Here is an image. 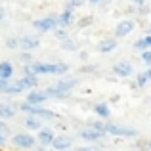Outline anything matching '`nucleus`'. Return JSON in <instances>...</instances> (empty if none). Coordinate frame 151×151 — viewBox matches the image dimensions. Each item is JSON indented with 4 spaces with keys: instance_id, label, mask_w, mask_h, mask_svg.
<instances>
[{
    "instance_id": "nucleus-25",
    "label": "nucleus",
    "mask_w": 151,
    "mask_h": 151,
    "mask_svg": "<svg viewBox=\"0 0 151 151\" xmlns=\"http://www.w3.org/2000/svg\"><path fill=\"white\" fill-rule=\"evenodd\" d=\"M54 37L59 38V40H65V38H67V33L63 29H59V27H55V29H54Z\"/></svg>"
},
{
    "instance_id": "nucleus-37",
    "label": "nucleus",
    "mask_w": 151,
    "mask_h": 151,
    "mask_svg": "<svg viewBox=\"0 0 151 151\" xmlns=\"http://www.w3.org/2000/svg\"><path fill=\"white\" fill-rule=\"evenodd\" d=\"M90 2H92V4H98V2H100V0H90Z\"/></svg>"
},
{
    "instance_id": "nucleus-24",
    "label": "nucleus",
    "mask_w": 151,
    "mask_h": 151,
    "mask_svg": "<svg viewBox=\"0 0 151 151\" xmlns=\"http://www.w3.org/2000/svg\"><path fill=\"white\" fill-rule=\"evenodd\" d=\"M6 46H8L10 50L19 48V38H15V37H8V38H6Z\"/></svg>"
},
{
    "instance_id": "nucleus-19",
    "label": "nucleus",
    "mask_w": 151,
    "mask_h": 151,
    "mask_svg": "<svg viewBox=\"0 0 151 151\" xmlns=\"http://www.w3.org/2000/svg\"><path fill=\"white\" fill-rule=\"evenodd\" d=\"M94 111H96L98 115H100L101 119H109L111 117V109H109V105H107V103H96V105H94Z\"/></svg>"
},
{
    "instance_id": "nucleus-29",
    "label": "nucleus",
    "mask_w": 151,
    "mask_h": 151,
    "mask_svg": "<svg viewBox=\"0 0 151 151\" xmlns=\"http://www.w3.org/2000/svg\"><path fill=\"white\" fill-rule=\"evenodd\" d=\"M8 84H10V81H6V78H0V92H6V88H8Z\"/></svg>"
},
{
    "instance_id": "nucleus-28",
    "label": "nucleus",
    "mask_w": 151,
    "mask_h": 151,
    "mask_svg": "<svg viewBox=\"0 0 151 151\" xmlns=\"http://www.w3.org/2000/svg\"><path fill=\"white\" fill-rule=\"evenodd\" d=\"M19 59H21L23 63H31V61H33V58H31V54H29V52H27V50L23 52L21 55H19Z\"/></svg>"
},
{
    "instance_id": "nucleus-20",
    "label": "nucleus",
    "mask_w": 151,
    "mask_h": 151,
    "mask_svg": "<svg viewBox=\"0 0 151 151\" xmlns=\"http://www.w3.org/2000/svg\"><path fill=\"white\" fill-rule=\"evenodd\" d=\"M25 126L29 130H40L42 128V124H40V121H38L37 115H29V117L25 119Z\"/></svg>"
},
{
    "instance_id": "nucleus-26",
    "label": "nucleus",
    "mask_w": 151,
    "mask_h": 151,
    "mask_svg": "<svg viewBox=\"0 0 151 151\" xmlns=\"http://www.w3.org/2000/svg\"><path fill=\"white\" fill-rule=\"evenodd\" d=\"M142 61L145 65H151V50H144L142 52Z\"/></svg>"
},
{
    "instance_id": "nucleus-30",
    "label": "nucleus",
    "mask_w": 151,
    "mask_h": 151,
    "mask_svg": "<svg viewBox=\"0 0 151 151\" xmlns=\"http://www.w3.org/2000/svg\"><path fill=\"white\" fill-rule=\"evenodd\" d=\"M77 151H101V149H98V147H78Z\"/></svg>"
},
{
    "instance_id": "nucleus-36",
    "label": "nucleus",
    "mask_w": 151,
    "mask_h": 151,
    "mask_svg": "<svg viewBox=\"0 0 151 151\" xmlns=\"http://www.w3.org/2000/svg\"><path fill=\"white\" fill-rule=\"evenodd\" d=\"M4 19V10H0V21Z\"/></svg>"
},
{
    "instance_id": "nucleus-1",
    "label": "nucleus",
    "mask_w": 151,
    "mask_h": 151,
    "mask_svg": "<svg viewBox=\"0 0 151 151\" xmlns=\"http://www.w3.org/2000/svg\"><path fill=\"white\" fill-rule=\"evenodd\" d=\"M35 75H63L69 71L67 63H40V61H31L29 63Z\"/></svg>"
},
{
    "instance_id": "nucleus-11",
    "label": "nucleus",
    "mask_w": 151,
    "mask_h": 151,
    "mask_svg": "<svg viewBox=\"0 0 151 151\" xmlns=\"http://www.w3.org/2000/svg\"><path fill=\"white\" fill-rule=\"evenodd\" d=\"M44 92H46V96H48V98H54V100H67V98H69V92H65V90H59L55 84H54V86H48Z\"/></svg>"
},
{
    "instance_id": "nucleus-31",
    "label": "nucleus",
    "mask_w": 151,
    "mask_h": 151,
    "mask_svg": "<svg viewBox=\"0 0 151 151\" xmlns=\"http://www.w3.org/2000/svg\"><path fill=\"white\" fill-rule=\"evenodd\" d=\"M0 132H2V134H8L10 130H8V126H6V124H2V122H0Z\"/></svg>"
},
{
    "instance_id": "nucleus-34",
    "label": "nucleus",
    "mask_w": 151,
    "mask_h": 151,
    "mask_svg": "<svg viewBox=\"0 0 151 151\" xmlns=\"http://www.w3.org/2000/svg\"><path fill=\"white\" fill-rule=\"evenodd\" d=\"M144 75H145V78H147V81H151V69H147Z\"/></svg>"
},
{
    "instance_id": "nucleus-6",
    "label": "nucleus",
    "mask_w": 151,
    "mask_h": 151,
    "mask_svg": "<svg viewBox=\"0 0 151 151\" xmlns=\"http://www.w3.org/2000/svg\"><path fill=\"white\" fill-rule=\"evenodd\" d=\"M35 144L37 142H35V138L31 134H15L14 136V145H17L21 149H33Z\"/></svg>"
},
{
    "instance_id": "nucleus-27",
    "label": "nucleus",
    "mask_w": 151,
    "mask_h": 151,
    "mask_svg": "<svg viewBox=\"0 0 151 151\" xmlns=\"http://www.w3.org/2000/svg\"><path fill=\"white\" fill-rule=\"evenodd\" d=\"M147 82H149V81L145 78V75H144V73H140V75L136 77V84H138V86H145Z\"/></svg>"
},
{
    "instance_id": "nucleus-21",
    "label": "nucleus",
    "mask_w": 151,
    "mask_h": 151,
    "mask_svg": "<svg viewBox=\"0 0 151 151\" xmlns=\"http://www.w3.org/2000/svg\"><path fill=\"white\" fill-rule=\"evenodd\" d=\"M134 48L140 50V52L149 50V48H151V35H147V37H144V38H140V40H136V42H134Z\"/></svg>"
},
{
    "instance_id": "nucleus-4",
    "label": "nucleus",
    "mask_w": 151,
    "mask_h": 151,
    "mask_svg": "<svg viewBox=\"0 0 151 151\" xmlns=\"http://www.w3.org/2000/svg\"><path fill=\"white\" fill-rule=\"evenodd\" d=\"M33 27L40 33H46V31H54L58 27V15H48V17H42V19H37L33 23Z\"/></svg>"
},
{
    "instance_id": "nucleus-16",
    "label": "nucleus",
    "mask_w": 151,
    "mask_h": 151,
    "mask_svg": "<svg viewBox=\"0 0 151 151\" xmlns=\"http://www.w3.org/2000/svg\"><path fill=\"white\" fill-rule=\"evenodd\" d=\"M73 17H75L73 10H69V8H67L61 15H58V27H67L71 21H73Z\"/></svg>"
},
{
    "instance_id": "nucleus-17",
    "label": "nucleus",
    "mask_w": 151,
    "mask_h": 151,
    "mask_svg": "<svg viewBox=\"0 0 151 151\" xmlns=\"http://www.w3.org/2000/svg\"><path fill=\"white\" fill-rule=\"evenodd\" d=\"M15 117V107L10 103H0V119H14Z\"/></svg>"
},
{
    "instance_id": "nucleus-3",
    "label": "nucleus",
    "mask_w": 151,
    "mask_h": 151,
    "mask_svg": "<svg viewBox=\"0 0 151 151\" xmlns=\"http://www.w3.org/2000/svg\"><path fill=\"white\" fill-rule=\"evenodd\" d=\"M19 109L25 111V113H29V115H37V117H42V119H55V117H58L54 111L46 109V107L33 105V103H29V101H23L21 105H19Z\"/></svg>"
},
{
    "instance_id": "nucleus-35",
    "label": "nucleus",
    "mask_w": 151,
    "mask_h": 151,
    "mask_svg": "<svg viewBox=\"0 0 151 151\" xmlns=\"http://www.w3.org/2000/svg\"><path fill=\"white\" fill-rule=\"evenodd\" d=\"M2 144H4V134L0 132V145H2Z\"/></svg>"
},
{
    "instance_id": "nucleus-23",
    "label": "nucleus",
    "mask_w": 151,
    "mask_h": 151,
    "mask_svg": "<svg viewBox=\"0 0 151 151\" xmlns=\"http://www.w3.org/2000/svg\"><path fill=\"white\" fill-rule=\"evenodd\" d=\"M61 48H63V50H67V52H77L78 46H77V42L67 40V38H65V40H63V44H61Z\"/></svg>"
},
{
    "instance_id": "nucleus-32",
    "label": "nucleus",
    "mask_w": 151,
    "mask_h": 151,
    "mask_svg": "<svg viewBox=\"0 0 151 151\" xmlns=\"http://www.w3.org/2000/svg\"><path fill=\"white\" fill-rule=\"evenodd\" d=\"M35 151H48V145H38Z\"/></svg>"
},
{
    "instance_id": "nucleus-22",
    "label": "nucleus",
    "mask_w": 151,
    "mask_h": 151,
    "mask_svg": "<svg viewBox=\"0 0 151 151\" xmlns=\"http://www.w3.org/2000/svg\"><path fill=\"white\" fill-rule=\"evenodd\" d=\"M21 82L25 84V88H35V86H38V77L37 75H25Z\"/></svg>"
},
{
    "instance_id": "nucleus-18",
    "label": "nucleus",
    "mask_w": 151,
    "mask_h": 151,
    "mask_svg": "<svg viewBox=\"0 0 151 151\" xmlns=\"http://www.w3.org/2000/svg\"><path fill=\"white\" fill-rule=\"evenodd\" d=\"M77 84H78V78H65V81H59L55 86H58L59 90H65V92H71V90H73Z\"/></svg>"
},
{
    "instance_id": "nucleus-9",
    "label": "nucleus",
    "mask_w": 151,
    "mask_h": 151,
    "mask_svg": "<svg viewBox=\"0 0 151 151\" xmlns=\"http://www.w3.org/2000/svg\"><path fill=\"white\" fill-rule=\"evenodd\" d=\"M132 31H134V21H130V19H124V21H121V23L117 25V29H115V37H117V38L128 37Z\"/></svg>"
},
{
    "instance_id": "nucleus-12",
    "label": "nucleus",
    "mask_w": 151,
    "mask_h": 151,
    "mask_svg": "<svg viewBox=\"0 0 151 151\" xmlns=\"http://www.w3.org/2000/svg\"><path fill=\"white\" fill-rule=\"evenodd\" d=\"M38 142H40V145H52V142H54V132H52L50 128H40L38 130Z\"/></svg>"
},
{
    "instance_id": "nucleus-13",
    "label": "nucleus",
    "mask_w": 151,
    "mask_h": 151,
    "mask_svg": "<svg viewBox=\"0 0 151 151\" xmlns=\"http://www.w3.org/2000/svg\"><path fill=\"white\" fill-rule=\"evenodd\" d=\"M115 48H117V38H105V40H101L98 44V52H101V54L113 52Z\"/></svg>"
},
{
    "instance_id": "nucleus-8",
    "label": "nucleus",
    "mask_w": 151,
    "mask_h": 151,
    "mask_svg": "<svg viewBox=\"0 0 151 151\" xmlns=\"http://www.w3.org/2000/svg\"><path fill=\"white\" fill-rule=\"evenodd\" d=\"M73 145V138L67 136V134H61V136H54V142H52V147L63 151V149H69Z\"/></svg>"
},
{
    "instance_id": "nucleus-33",
    "label": "nucleus",
    "mask_w": 151,
    "mask_h": 151,
    "mask_svg": "<svg viewBox=\"0 0 151 151\" xmlns=\"http://www.w3.org/2000/svg\"><path fill=\"white\" fill-rule=\"evenodd\" d=\"M132 2L136 4V6H144V4H145V0H132Z\"/></svg>"
},
{
    "instance_id": "nucleus-38",
    "label": "nucleus",
    "mask_w": 151,
    "mask_h": 151,
    "mask_svg": "<svg viewBox=\"0 0 151 151\" xmlns=\"http://www.w3.org/2000/svg\"><path fill=\"white\" fill-rule=\"evenodd\" d=\"M149 147H151V142H149Z\"/></svg>"
},
{
    "instance_id": "nucleus-14",
    "label": "nucleus",
    "mask_w": 151,
    "mask_h": 151,
    "mask_svg": "<svg viewBox=\"0 0 151 151\" xmlns=\"http://www.w3.org/2000/svg\"><path fill=\"white\" fill-rule=\"evenodd\" d=\"M12 77H14V65L10 61H0V78L10 81Z\"/></svg>"
},
{
    "instance_id": "nucleus-7",
    "label": "nucleus",
    "mask_w": 151,
    "mask_h": 151,
    "mask_svg": "<svg viewBox=\"0 0 151 151\" xmlns=\"http://www.w3.org/2000/svg\"><path fill=\"white\" fill-rule=\"evenodd\" d=\"M38 46H40V38L35 37V35H25V37L19 38V48H23V50H27V52L38 48Z\"/></svg>"
},
{
    "instance_id": "nucleus-2",
    "label": "nucleus",
    "mask_w": 151,
    "mask_h": 151,
    "mask_svg": "<svg viewBox=\"0 0 151 151\" xmlns=\"http://www.w3.org/2000/svg\"><path fill=\"white\" fill-rule=\"evenodd\" d=\"M103 128H105V132L111 134V136H122V138H136L138 136V130L128 128V126L115 124V122H103Z\"/></svg>"
},
{
    "instance_id": "nucleus-10",
    "label": "nucleus",
    "mask_w": 151,
    "mask_h": 151,
    "mask_svg": "<svg viewBox=\"0 0 151 151\" xmlns=\"http://www.w3.org/2000/svg\"><path fill=\"white\" fill-rule=\"evenodd\" d=\"M113 73L117 77H130L132 75V65L128 61H119L113 65Z\"/></svg>"
},
{
    "instance_id": "nucleus-5",
    "label": "nucleus",
    "mask_w": 151,
    "mask_h": 151,
    "mask_svg": "<svg viewBox=\"0 0 151 151\" xmlns=\"http://www.w3.org/2000/svg\"><path fill=\"white\" fill-rule=\"evenodd\" d=\"M78 136H81L82 140H86V142H96V140L105 138L107 134L101 132V130H98V128H94V126L90 124L88 128H81V130H78Z\"/></svg>"
},
{
    "instance_id": "nucleus-15",
    "label": "nucleus",
    "mask_w": 151,
    "mask_h": 151,
    "mask_svg": "<svg viewBox=\"0 0 151 151\" xmlns=\"http://www.w3.org/2000/svg\"><path fill=\"white\" fill-rule=\"evenodd\" d=\"M46 100H48L46 92H29V96H27V101L33 103V105H40V103H44Z\"/></svg>"
}]
</instances>
